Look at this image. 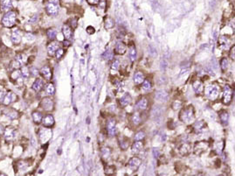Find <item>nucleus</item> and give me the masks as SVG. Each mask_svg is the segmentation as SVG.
Segmentation results:
<instances>
[{
    "label": "nucleus",
    "mask_w": 235,
    "mask_h": 176,
    "mask_svg": "<svg viewBox=\"0 0 235 176\" xmlns=\"http://www.w3.org/2000/svg\"><path fill=\"white\" fill-rule=\"evenodd\" d=\"M179 119L184 123H191L194 119V108L193 106L189 105L183 109L179 114Z\"/></svg>",
    "instance_id": "obj_1"
},
{
    "label": "nucleus",
    "mask_w": 235,
    "mask_h": 176,
    "mask_svg": "<svg viewBox=\"0 0 235 176\" xmlns=\"http://www.w3.org/2000/svg\"><path fill=\"white\" fill-rule=\"evenodd\" d=\"M17 20V14L14 11H8L4 15V17L2 18V24L5 27H12L16 24Z\"/></svg>",
    "instance_id": "obj_2"
},
{
    "label": "nucleus",
    "mask_w": 235,
    "mask_h": 176,
    "mask_svg": "<svg viewBox=\"0 0 235 176\" xmlns=\"http://www.w3.org/2000/svg\"><path fill=\"white\" fill-rule=\"evenodd\" d=\"M206 97H208L210 100L212 101H215L218 97V94H219V88L218 87L217 85L215 84H211L208 85L205 89H204Z\"/></svg>",
    "instance_id": "obj_3"
},
{
    "label": "nucleus",
    "mask_w": 235,
    "mask_h": 176,
    "mask_svg": "<svg viewBox=\"0 0 235 176\" xmlns=\"http://www.w3.org/2000/svg\"><path fill=\"white\" fill-rule=\"evenodd\" d=\"M60 9V1L59 0H48L46 5V11L48 15L54 16L58 13Z\"/></svg>",
    "instance_id": "obj_4"
},
{
    "label": "nucleus",
    "mask_w": 235,
    "mask_h": 176,
    "mask_svg": "<svg viewBox=\"0 0 235 176\" xmlns=\"http://www.w3.org/2000/svg\"><path fill=\"white\" fill-rule=\"evenodd\" d=\"M209 144L205 141H200V142H197L194 147V153L196 155H201L204 153L206 152V150L208 149Z\"/></svg>",
    "instance_id": "obj_5"
},
{
    "label": "nucleus",
    "mask_w": 235,
    "mask_h": 176,
    "mask_svg": "<svg viewBox=\"0 0 235 176\" xmlns=\"http://www.w3.org/2000/svg\"><path fill=\"white\" fill-rule=\"evenodd\" d=\"M40 106L45 111H52L54 108V103L50 97H44L40 103Z\"/></svg>",
    "instance_id": "obj_6"
},
{
    "label": "nucleus",
    "mask_w": 235,
    "mask_h": 176,
    "mask_svg": "<svg viewBox=\"0 0 235 176\" xmlns=\"http://www.w3.org/2000/svg\"><path fill=\"white\" fill-rule=\"evenodd\" d=\"M232 97H233L232 88L229 85H226L224 87V91H223V103L225 104H229L232 101Z\"/></svg>",
    "instance_id": "obj_7"
},
{
    "label": "nucleus",
    "mask_w": 235,
    "mask_h": 176,
    "mask_svg": "<svg viewBox=\"0 0 235 176\" xmlns=\"http://www.w3.org/2000/svg\"><path fill=\"white\" fill-rule=\"evenodd\" d=\"M107 131L110 137L115 136V132H116V122H115V119H108V121L107 123Z\"/></svg>",
    "instance_id": "obj_8"
},
{
    "label": "nucleus",
    "mask_w": 235,
    "mask_h": 176,
    "mask_svg": "<svg viewBox=\"0 0 235 176\" xmlns=\"http://www.w3.org/2000/svg\"><path fill=\"white\" fill-rule=\"evenodd\" d=\"M141 164H142V160L137 157H133L132 158H130L129 163H128L129 167L132 171H137L138 168L140 167Z\"/></svg>",
    "instance_id": "obj_9"
},
{
    "label": "nucleus",
    "mask_w": 235,
    "mask_h": 176,
    "mask_svg": "<svg viewBox=\"0 0 235 176\" xmlns=\"http://www.w3.org/2000/svg\"><path fill=\"white\" fill-rule=\"evenodd\" d=\"M41 122H42L45 127H52V126H53L54 125V118H53V115H46L45 117L42 118Z\"/></svg>",
    "instance_id": "obj_10"
},
{
    "label": "nucleus",
    "mask_w": 235,
    "mask_h": 176,
    "mask_svg": "<svg viewBox=\"0 0 235 176\" xmlns=\"http://www.w3.org/2000/svg\"><path fill=\"white\" fill-rule=\"evenodd\" d=\"M11 40H12L13 44H19V43L21 42V40H22L21 32L19 31L18 29H15V30H13V31H12V33Z\"/></svg>",
    "instance_id": "obj_11"
},
{
    "label": "nucleus",
    "mask_w": 235,
    "mask_h": 176,
    "mask_svg": "<svg viewBox=\"0 0 235 176\" xmlns=\"http://www.w3.org/2000/svg\"><path fill=\"white\" fill-rule=\"evenodd\" d=\"M12 8V0H0V10L3 12H8Z\"/></svg>",
    "instance_id": "obj_12"
},
{
    "label": "nucleus",
    "mask_w": 235,
    "mask_h": 176,
    "mask_svg": "<svg viewBox=\"0 0 235 176\" xmlns=\"http://www.w3.org/2000/svg\"><path fill=\"white\" fill-rule=\"evenodd\" d=\"M192 87H193V89H194V91H195L197 95H201L202 93L204 92V85L202 83V82H200L199 80L193 82Z\"/></svg>",
    "instance_id": "obj_13"
},
{
    "label": "nucleus",
    "mask_w": 235,
    "mask_h": 176,
    "mask_svg": "<svg viewBox=\"0 0 235 176\" xmlns=\"http://www.w3.org/2000/svg\"><path fill=\"white\" fill-rule=\"evenodd\" d=\"M168 93L164 90H157L155 93V98L157 101L160 102H165L168 100Z\"/></svg>",
    "instance_id": "obj_14"
},
{
    "label": "nucleus",
    "mask_w": 235,
    "mask_h": 176,
    "mask_svg": "<svg viewBox=\"0 0 235 176\" xmlns=\"http://www.w3.org/2000/svg\"><path fill=\"white\" fill-rule=\"evenodd\" d=\"M5 138L7 141H11L13 139L15 136H16V132L13 128L12 127H7L5 131Z\"/></svg>",
    "instance_id": "obj_15"
},
{
    "label": "nucleus",
    "mask_w": 235,
    "mask_h": 176,
    "mask_svg": "<svg viewBox=\"0 0 235 176\" xmlns=\"http://www.w3.org/2000/svg\"><path fill=\"white\" fill-rule=\"evenodd\" d=\"M204 128H205V123L202 120L197 121L193 124V130L196 133H201L202 132H204Z\"/></svg>",
    "instance_id": "obj_16"
},
{
    "label": "nucleus",
    "mask_w": 235,
    "mask_h": 176,
    "mask_svg": "<svg viewBox=\"0 0 235 176\" xmlns=\"http://www.w3.org/2000/svg\"><path fill=\"white\" fill-rule=\"evenodd\" d=\"M40 74H41V75H42L46 81H50V80H51V77H52V71H51V68H50L49 67H43V68L40 69Z\"/></svg>",
    "instance_id": "obj_17"
},
{
    "label": "nucleus",
    "mask_w": 235,
    "mask_h": 176,
    "mask_svg": "<svg viewBox=\"0 0 235 176\" xmlns=\"http://www.w3.org/2000/svg\"><path fill=\"white\" fill-rule=\"evenodd\" d=\"M191 150V145L188 144V143H185V144H183V145L180 146V148H179V153H180V154L183 155V156H187V155L190 154Z\"/></svg>",
    "instance_id": "obj_18"
},
{
    "label": "nucleus",
    "mask_w": 235,
    "mask_h": 176,
    "mask_svg": "<svg viewBox=\"0 0 235 176\" xmlns=\"http://www.w3.org/2000/svg\"><path fill=\"white\" fill-rule=\"evenodd\" d=\"M44 87V82H43V80L40 79V78H38V79L36 80L35 82L33 83L32 84V86H31V88L36 91V92H40V90L43 88Z\"/></svg>",
    "instance_id": "obj_19"
},
{
    "label": "nucleus",
    "mask_w": 235,
    "mask_h": 176,
    "mask_svg": "<svg viewBox=\"0 0 235 176\" xmlns=\"http://www.w3.org/2000/svg\"><path fill=\"white\" fill-rule=\"evenodd\" d=\"M131 100H132V98H131V96L129 95V93H126L123 97H121L120 99V104L122 107H126V106H128L131 103Z\"/></svg>",
    "instance_id": "obj_20"
},
{
    "label": "nucleus",
    "mask_w": 235,
    "mask_h": 176,
    "mask_svg": "<svg viewBox=\"0 0 235 176\" xmlns=\"http://www.w3.org/2000/svg\"><path fill=\"white\" fill-rule=\"evenodd\" d=\"M143 148V143L141 141L136 140V142L132 145V153H139Z\"/></svg>",
    "instance_id": "obj_21"
},
{
    "label": "nucleus",
    "mask_w": 235,
    "mask_h": 176,
    "mask_svg": "<svg viewBox=\"0 0 235 176\" xmlns=\"http://www.w3.org/2000/svg\"><path fill=\"white\" fill-rule=\"evenodd\" d=\"M58 48H59V43L56 41H53L47 46V51L50 55H53Z\"/></svg>",
    "instance_id": "obj_22"
},
{
    "label": "nucleus",
    "mask_w": 235,
    "mask_h": 176,
    "mask_svg": "<svg viewBox=\"0 0 235 176\" xmlns=\"http://www.w3.org/2000/svg\"><path fill=\"white\" fill-rule=\"evenodd\" d=\"M144 80V75L141 71H137L134 75V83L136 84H141Z\"/></svg>",
    "instance_id": "obj_23"
},
{
    "label": "nucleus",
    "mask_w": 235,
    "mask_h": 176,
    "mask_svg": "<svg viewBox=\"0 0 235 176\" xmlns=\"http://www.w3.org/2000/svg\"><path fill=\"white\" fill-rule=\"evenodd\" d=\"M127 51V47L125 46L123 43L122 42H118L116 46H115V52L118 53V54H124Z\"/></svg>",
    "instance_id": "obj_24"
},
{
    "label": "nucleus",
    "mask_w": 235,
    "mask_h": 176,
    "mask_svg": "<svg viewBox=\"0 0 235 176\" xmlns=\"http://www.w3.org/2000/svg\"><path fill=\"white\" fill-rule=\"evenodd\" d=\"M228 45H229V40L226 37L221 36L218 39V46H219V48H221L223 49H226L228 48Z\"/></svg>",
    "instance_id": "obj_25"
},
{
    "label": "nucleus",
    "mask_w": 235,
    "mask_h": 176,
    "mask_svg": "<svg viewBox=\"0 0 235 176\" xmlns=\"http://www.w3.org/2000/svg\"><path fill=\"white\" fill-rule=\"evenodd\" d=\"M219 119L221 121V123L224 124V125H226L228 123V119H229V115L226 112V110H222L219 112Z\"/></svg>",
    "instance_id": "obj_26"
},
{
    "label": "nucleus",
    "mask_w": 235,
    "mask_h": 176,
    "mask_svg": "<svg viewBox=\"0 0 235 176\" xmlns=\"http://www.w3.org/2000/svg\"><path fill=\"white\" fill-rule=\"evenodd\" d=\"M137 107L142 110H145L148 108V100L146 97H142L137 102Z\"/></svg>",
    "instance_id": "obj_27"
},
{
    "label": "nucleus",
    "mask_w": 235,
    "mask_h": 176,
    "mask_svg": "<svg viewBox=\"0 0 235 176\" xmlns=\"http://www.w3.org/2000/svg\"><path fill=\"white\" fill-rule=\"evenodd\" d=\"M4 114L5 116H7L9 118L11 119H15L18 117V113L14 110H11V109H7V110H4Z\"/></svg>",
    "instance_id": "obj_28"
},
{
    "label": "nucleus",
    "mask_w": 235,
    "mask_h": 176,
    "mask_svg": "<svg viewBox=\"0 0 235 176\" xmlns=\"http://www.w3.org/2000/svg\"><path fill=\"white\" fill-rule=\"evenodd\" d=\"M119 145H120L121 149L125 151L128 149V147L129 146V141L126 138L122 137L121 138H119Z\"/></svg>",
    "instance_id": "obj_29"
},
{
    "label": "nucleus",
    "mask_w": 235,
    "mask_h": 176,
    "mask_svg": "<svg viewBox=\"0 0 235 176\" xmlns=\"http://www.w3.org/2000/svg\"><path fill=\"white\" fill-rule=\"evenodd\" d=\"M13 100V93L8 92L6 95H5L4 99H3V103L4 105H9L10 103Z\"/></svg>",
    "instance_id": "obj_30"
},
{
    "label": "nucleus",
    "mask_w": 235,
    "mask_h": 176,
    "mask_svg": "<svg viewBox=\"0 0 235 176\" xmlns=\"http://www.w3.org/2000/svg\"><path fill=\"white\" fill-rule=\"evenodd\" d=\"M62 32H63V34H64L65 38H66L67 40H69V39L71 38L72 29H71V27H69V26L65 25L62 28Z\"/></svg>",
    "instance_id": "obj_31"
},
{
    "label": "nucleus",
    "mask_w": 235,
    "mask_h": 176,
    "mask_svg": "<svg viewBox=\"0 0 235 176\" xmlns=\"http://www.w3.org/2000/svg\"><path fill=\"white\" fill-rule=\"evenodd\" d=\"M131 122L133 123L134 125H138L141 123V116L138 112H135L132 117H131Z\"/></svg>",
    "instance_id": "obj_32"
},
{
    "label": "nucleus",
    "mask_w": 235,
    "mask_h": 176,
    "mask_svg": "<svg viewBox=\"0 0 235 176\" xmlns=\"http://www.w3.org/2000/svg\"><path fill=\"white\" fill-rule=\"evenodd\" d=\"M42 118H43V115H42V113H40V111L32 112V119H33L34 123H40L41 122V120H42Z\"/></svg>",
    "instance_id": "obj_33"
},
{
    "label": "nucleus",
    "mask_w": 235,
    "mask_h": 176,
    "mask_svg": "<svg viewBox=\"0 0 235 176\" xmlns=\"http://www.w3.org/2000/svg\"><path fill=\"white\" fill-rule=\"evenodd\" d=\"M104 26H105L106 29H112L115 26V22L110 17H107L104 20Z\"/></svg>",
    "instance_id": "obj_34"
},
{
    "label": "nucleus",
    "mask_w": 235,
    "mask_h": 176,
    "mask_svg": "<svg viewBox=\"0 0 235 176\" xmlns=\"http://www.w3.org/2000/svg\"><path fill=\"white\" fill-rule=\"evenodd\" d=\"M102 156L103 158H108L111 154V150L108 148V147H102Z\"/></svg>",
    "instance_id": "obj_35"
},
{
    "label": "nucleus",
    "mask_w": 235,
    "mask_h": 176,
    "mask_svg": "<svg viewBox=\"0 0 235 176\" xmlns=\"http://www.w3.org/2000/svg\"><path fill=\"white\" fill-rule=\"evenodd\" d=\"M129 58H130V60L134 62L136 59H137V50H136V48L135 47H131L130 48H129Z\"/></svg>",
    "instance_id": "obj_36"
},
{
    "label": "nucleus",
    "mask_w": 235,
    "mask_h": 176,
    "mask_svg": "<svg viewBox=\"0 0 235 176\" xmlns=\"http://www.w3.org/2000/svg\"><path fill=\"white\" fill-rule=\"evenodd\" d=\"M220 66H221V68L223 71H226L227 68H228V66H229V62L226 58H223L220 62Z\"/></svg>",
    "instance_id": "obj_37"
},
{
    "label": "nucleus",
    "mask_w": 235,
    "mask_h": 176,
    "mask_svg": "<svg viewBox=\"0 0 235 176\" xmlns=\"http://www.w3.org/2000/svg\"><path fill=\"white\" fill-rule=\"evenodd\" d=\"M142 83V88L145 90H150L151 88V83L149 79H144Z\"/></svg>",
    "instance_id": "obj_38"
},
{
    "label": "nucleus",
    "mask_w": 235,
    "mask_h": 176,
    "mask_svg": "<svg viewBox=\"0 0 235 176\" xmlns=\"http://www.w3.org/2000/svg\"><path fill=\"white\" fill-rule=\"evenodd\" d=\"M46 93H47L48 95H53L54 92H55V88H54L53 84H47V86L46 87Z\"/></svg>",
    "instance_id": "obj_39"
},
{
    "label": "nucleus",
    "mask_w": 235,
    "mask_h": 176,
    "mask_svg": "<svg viewBox=\"0 0 235 176\" xmlns=\"http://www.w3.org/2000/svg\"><path fill=\"white\" fill-rule=\"evenodd\" d=\"M46 34H47V37L50 40H54L56 38V35H57V32L53 30V29H49L47 33H46Z\"/></svg>",
    "instance_id": "obj_40"
},
{
    "label": "nucleus",
    "mask_w": 235,
    "mask_h": 176,
    "mask_svg": "<svg viewBox=\"0 0 235 176\" xmlns=\"http://www.w3.org/2000/svg\"><path fill=\"white\" fill-rule=\"evenodd\" d=\"M21 75L25 78H28L29 75H30V70L27 67H23L22 69H21Z\"/></svg>",
    "instance_id": "obj_41"
},
{
    "label": "nucleus",
    "mask_w": 235,
    "mask_h": 176,
    "mask_svg": "<svg viewBox=\"0 0 235 176\" xmlns=\"http://www.w3.org/2000/svg\"><path fill=\"white\" fill-rule=\"evenodd\" d=\"M21 76V71L20 70H15L13 71L12 73V75H11V78L12 80H18L19 79V77Z\"/></svg>",
    "instance_id": "obj_42"
},
{
    "label": "nucleus",
    "mask_w": 235,
    "mask_h": 176,
    "mask_svg": "<svg viewBox=\"0 0 235 176\" xmlns=\"http://www.w3.org/2000/svg\"><path fill=\"white\" fill-rule=\"evenodd\" d=\"M113 52H111L109 50H108L106 52H104V53L102 54V58H104L105 60H108V61H109L111 60L112 58H113Z\"/></svg>",
    "instance_id": "obj_43"
},
{
    "label": "nucleus",
    "mask_w": 235,
    "mask_h": 176,
    "mask_svg": "<svg viewBox=\"0 0 235 176\" xmlns=\"http://www.w3.org/2000/svg\"><path fill=\"white\" fill-rule=\"evenodd\" d=\"M144 138H145V133L141 131V132H138L135 135V140L142 141Z\"/></svg>",
    "instance_id": "obj_44"
},
{
    "label": "nucleus",
    "mask_w": 235,
    "mask_h": 176,
    "mask_svg": "<svg viewBox=\"0 0 235 176\" xmlns=\"http://www.w3.org/2000/svg\"><path fill=\"white\" fill-rule=\"evenodd\" d=\"M105 173H106V174H108V175L114 174V173H115V167H107L106 168H105Z\"/></svg>",
    "instance_id": "obj_45"
},
{
    "label": "nucleus",
    "mask_w": 235,
    "mask_h": 176,
    "mask_svg": "<svg viewBox=\"0 0 235 176\" xmlns=\"http://www.w3.org/2000/svg\"><path fill=\"white\" fill-rule=\"evenodd\" d=\"M119 66H120V62L118 61H114V62L112 63V66H111V69L114 71H116L119 69Z\"/></svg>",
    "instance_id": "obj_46"
},
{
    "label": "nucleus",
    "mask_w": 235,
    "mask_h": 176,
    "mask_svg": "<svg viewBox=\"0 0 235 176\" xmlns=\"http://www.w3.org/2000/svg\"><path fill=\"white\" fill-rule=\"evenodd\" d=\"M27 167H28V165L25 161H19L18 163V167L19 168V170H25V169H26Z\"/></svg>",
    "instance_id": "obj_47"
},
{
    "label": "nucleus",
    "mask_w": 235,
    "mask_h": 176,
    "mask_svg": "<svg viewBox=\"0 0 235 176\" xmlns=\"http://www.w3.org/2000/svg\"><path fill=\"white\" fill-rule=\"evenodd\" d=\"M182 106V103L180 101H174L172 103V108L173 110H178L179 108H181Z\"/></svg>",
    "instance_id": "obj_48"
},
{
    "label": "nucleus",
    "mask_w": 235,
    "mask_h": 176,
    "mask_svg": "<svg viewBox=\"0 0 235 176\" xmlns=\"http://www.w3.org/2000/svg\"><path fill=\"white\" fill-rule=\"evenodd\" d=\"M63 54H64V49L62 48H58L57 51L55 52V55H56L57 59H60L62 57Z\"/></svg>",
    "instance_id": "obj_49"
},
{
    "label": "nucleus",
    "mask_w": 235,
    "mask_h": 176,
    "mask_svg": "<svg viewBox=\"0 0 235 176\" xmlns=\"http://www.w3.org/2000/svg\"><path fill=\"white\" fill-rule=\"evenodd\" d=\"M20 64H21V63L18 62V61H17L16 59H15L13 62L11 63V66H12V68H15V69H16V68H18V67L20 66Z\"/></svg>",
    "instance_id": "obj_50"
},
{
    "label": "nucleus",
    "mask_w": 235,
    "mask_h": 176,
    "mask_svg": "<svg viewBox=\"0 0 235 176\" xmlns=\"http://www.w3.org/2000/svg\"><path fill=\"white\" fill-rule=\"evenodd\" d=\"M94 28L93 27H91V26H89V27H87V33H89V34H93L94 33Z\"/></svg>",
    "instance_id": "obj_51"
},
{
    "label": "nucleus",
    "mask_w": 235,
    "mask_h": 176,
    "mask_svg": "<svg viewBox=\"0 0 235 176\" xmlns=\"http://www.w3.org/2000/svg\"><path fill=\"white\" fill-rule=\"evenodd\" d=\"M234 52H235V47L234 46H233V48H231V51H230V57H231V59H233V61L234 60Z\"/></svg>",
    "instance_id": "obj_52"
},
{
    "label": "nucleus",
    "mask_w": 235,
    "mask_h": 176,
    "mask_svg": "<svg viewBox=\"0 0 235 176\" xmlns=\"http://www.w3.org/2000/svg\"><path fill=\"white\" fill-rule=\"evenodd\" d=\"M99 1H100V0H87V2L89 3V5H97L98 3H99Z\"/></svg>",
    "instance_id": "obj_53"
},
{
    "label": "nucleus",
    "mask_w": 235,
    "mask_h": 176,
    "mask_svg": "<svg viewBox=\"0 0 235 176\" xmlns=\"http://www.w3.org/2000/svg\"><path fill=\"white\" fill-rule=\"evenodd\" d=\"M77 18H72L71 19V26L73 27V28H75L77 27Z\"/></svg>",
    "instance_id": "obj_54"
},
{
    "label": "nucleus",
    "mask_w": 235,
    "mask_h": 176,
    "mask_svg": "<svg viewBox=\"0 0 235 176\" xmlns=\"http://www.w3.org/2000/svg\"><path fill=\"white\" fill-rule=\"evenodd\" d=\"M4 97H5V93L3 92L2 90H0V103H1L2 102H3Z\"/></svg>",
    "instance_id": "obj_55"
},
{
    "label": "nucleus",
    "mask_w": 235,
    "mask_h": 176,
    "mask_svg": "<svg viewBox=\"0 0 235 176\" xmlns=\"http://www.w3.org/2000/svg\"><path fill=\"white\" fill-rule=\"evenodd\" d=\"M65 44H66V46H69V45H70V43H69L68 41H67V40H66V41L64 40V45H65Z\"/></svg>",
    "instance_id": "obj_56"
}]
</instances>
